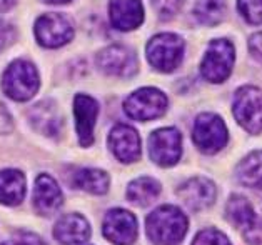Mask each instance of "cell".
Listing matches in <instances>:
<instances>
[{
  "label": "cell",
  "mask_w": 262,
  "mask_h": 245,
  "mask_svg": "<svg viewBox=\"0 0 262 245\" xmlns=\"http://www.w3.org/2000/svg\"><path fill=\"white\" fill-rule=\"evenodd\" d=\"M192 139L204 153H217L227 145L229 132L219 115L201 114L194 122Z\"/></svg>",
  "instance_id": "cell-6"
},
{
  "label": "cell",
  "mask_w": 262,
  "mask_h": 245,
  "mask_svg": "<svg viewBox=\"0 0 262 245\" xmlns=\"http://www.w3.org/2000/svg\"><path fill=\"white\" fill-rule=\"evenodd\" d=\"M108 147L122 164L136 162L140 157V139L136 128L127 124H117L108 135Z\"/></svg>",
  "instance_id": "cell-14"
},
{
  "label": "cell",
  "mask_w": 262,
  "mask_h": 245,
  "mask_svg": "<svg viewBox=\"0 0 262 245\" xmlns=\"http://www.w3.org/2000/svg\"><path fill=\"white\" fill-rule=\"evenodd\" d=\"M182 0H154V5L162 18H170L181 7Z\"/></svg>",
  "instance_id": "cell-27"
},
{
  "label": "cell",
  "mask_w": 262,
  "mask_h": 245,
  "mask_svg": "<svg viewBox=\"0 0 262 245\" xmlns=\"http://www.w3.org/2000/svg\"><path fill=\"white\" fill-rule=\"evenodd\" d=\"M12 130V117L5 105L0 102V133H7Z\"/></svg>",
  "instance_id": "cell-30"
},
{
  "label": "cell",
  "mask_w": 262,
  "mask_h": 245,
  "mask_svg": "<svg viewBox=\"0 0 262 245\" xmlns=\"http://www.w3.org/2000/svg\"><path fill=\"white\" fill-rule=\"evenodd\" d=\"M15 38V30L10 24L0 20V50H4L5 47L14 42Z\"/></svg>",
  "instance_id": "cell-28"
},
{
  "label": "cell",
  "mask_w": 262,
  "mask_h": 245,
  "mask_svg": "<svg viewBox=\"0 0 262 245\" xmlns=\"http://www.w3.org/2000/svg\"><path fill=\"white\" fill-rule=\"evenodd\" d=\"M161 193V184L152 177H139L127 187V198L129 202L145 207L156 201Z\"/></svg>",
  "instance_id": "cell-22"
},
{
  "label": "cell",
  "mask_w": 262,
  "mask_h": 245,
  "mask_svg": "<svg viewBox=\"0 0 262 245\" xmlns=\"http://www.w3.org/2000/svg\"><path fill=\"white\" fill-rule=\"evenodd\" d=\"M25 197V177L20 170H0V204L18 205Z\"/></svg>",
  "instance_id": "cell-20"
},
{
  "label": "cell",
  "mask_w": 262,
  "mask_h": 245,
  "mask_svg": "<svg viewBox=\"0 0 262 245\" xmlns=\"http://www.w3.org/2000/svg\"><path fill=\"white\" fill-rule=\"evenodd\" d=\"M2 88L10 99L25 102L32 99L39 88V74L37 69L27 60L12 62L2 77Z\"/></svg>",
  "instance_id": "cell-2"
},
{
  "label": "cell",
  "mask_w": 262,
  "mask_h": 245,
  "mask_svg": "<svg viewBox=\"0 0 262 245\" xmlns=\"http://www.w3.org/2000/svg\"><path fill=\"white\" fill-rule=\"evenodd\" d=\"M72 182L77 189L94 195H102L108 190V175L99 169H79L74 173Z\"/></svg>",
  "instance_id": "cell-23"
},
{
  "label": "cell",
  "mask_w": 262,
  "mask_h": 245,
  "mask_svg": "<svg viewBox=\"0 0 262 245\" xmlns=\"http://www.w3.org/2000/svg\"><path fill=\"white\" fill-rule=\"evenodd\" d=\"M192 245H231L227 235L217 229H204L195 235Z\"/></svg>",
  "instance_id": "cell-26"
},
{
  "label": "cell",
  "mask_w": 262,
  "mask_h": 245,
  "mask_svg": "<svg viewBox=\"0 0 262 245\" xmlns=\"http://www.w3.org/2000/svg\"><path fill=\"white\" fill-rule=\"evenodd\" d=\"M235 177L247 189H262V150H254L241 160Z\"/></svg>",
  "instance_id": "cell-21"
},
{
  "label": "cell",
  "mask_w": 262,
  "mask_h": 245,
  "mask_svg": "<svg viewBox=\"0 0 262 245\" xmlns=\"http://www.w3.org/2000/svg\"><path fill=\"white\" fill-rule=\"evenodd\" d=\"M55 240L62 245H79L91 237V225L80 214H67L54 227Z\"/></svg>",
  "instance_id": "cell-17"
},
{
  "label": "cell",
  "mask_w": 262,
  "mask_h": 245,
  "mask_svg": "<svg viewBox=\"0 0 262 245\" xmlns=\"http://www.w3.org/2000/svg\"><path fill=\"white\" fill-rule=\"evenodd\" d=\"M99 67L108 75L130 77L137 70V57L124 45H111L97 57Z\"/></svg>",
  "instance_id": "cell-13"
},
{
  "label": "cell",
  "mask_w": 262,
  "mask_h": 245,
  "mask_svg": "<svg viewBox=\"0 0 262 245\" xmlns=\"http://www.w3.org/2000/svg\"><path fill=\"white\" fill-rule=\"evenodd\" d=\"M43 2H47V4H67V2H70V0H43Z\"/></svg>",
  "instance_id": "cell-33"
},
{
  "label": "cell",
  "mask_w": 262,
  "mask_h": 245,
  "mask_svg": "<svg viewBox=\"0 0 262 245\" xmlns=\"http://www.w3.org/2000/svg\"><path fill=\"white\" fill-rule=\"evenodd\" d=\"M147 59L161 72H172L184 59V40L176 34L152 37L147 43Z\"/></svg>",
  "instance_id": "cell-3"
},
{
  "label": "cell",
  "mask_w": 262,
  "mask_h": 245,
  "mask_svg": "<svg viewBox=\"0 0 262 245\" xmlns=\"http://www.w3.org/2000/svg\"><path fill=\"white\" fill-rule=\"evenodd\" d=\"M237 7L249 24H262V0H237Z\"/></svg>",
  "instance_id": "cell-25"
},
{
  "label": "cell",
  "mask_w": 262,
  "mask_h": 245,
  "mask_svg": "<svg viewBox=\"0 0 262 245\" xmlns=\"http://www.w3.org/2000/svg\"><path fill=\"white\" fill-rule=\"evenodd\" d=\"M124 110L134 120H154L164 115V112L167 110V97L157 88H140L125 99Z\"/></svg>",
  "instance_id": "cell-7"
},
{
  "label": "cell",
  "mask_w": 262,
  "mask_h": 245,
  "mask_svg": "<svg viewBox=\"0 0 262 245\" xmlns=\"http://www.w3.org/2000/svg\"><path fill=\"white\" fill-rule=\"evenodd\" d=\"M226 212L227 218L242 232V235L246 237L249 243L259 245L262 242V229L259 218L255 215L251 202L246 197L239 195V193L231 195L226 205Z\"/></svg>",
  "instance_id": "cell-8"
},
{
  "label": "cell",
  "mask_w": 262,
  "mask_h": 245,
  "mask_svg": "<svg viewBox=\"0 0 262 245\" xmlns=\"http://www.w3.org/2000/svg\"><path fill=\"white\" fill-rule=\"evenodd\" d=\"M108 15L114 27L127 32L144 22V5L140 0H111Z\"/></svg>",
  "instance_id": "cell-18"
},
{
  "label": "cell",
  "mask_w": 262,
  "mask_h": 245,
  "mask_svg": "<svg viewBox=\"0 0 262 245\" xmlns=\"http://www.w3.org/2000/svg\"><path fill=\"white\" fill-rule=\"evenodd\" d=\"M35 35L40 45L49 49H57L72 40L74 29L70 22L60 14H46L37 18Z\"/></svg>",
  "instance_id": "cell-11"
},
{
  "label": "cell",
  "mask_w": 262,
  "mask_h": 245,
  "mask_svg": "<svg viewBox=\"0 0 262 245\" xmlns=\"http://www.w3.org/2000/svg\"><path fill=\"white\" fill-rule=\"evenodd\" d=\"M234 117L249 133L262 132V90L252 85L239 88L234 95Z\"/></svg>",
  "instance_id": "cell-5"
},
{
  "label": "cell",
  "mask_w": 262,
  "mask_h": 245,
  "mask_svg": "<svg viewBox=\"0 0 262 245\" xmlns=\"http://www.w3.org/2000/svg\"><path fill=\"white\" fill-rule=\"evenodd\" d=\"M102 234L116 245H132L137 238V218L129 210L111 209L104 217Z\"/></svg>",
  "instance_id": "cell-10"
},
{
  "label": "cell",
  "mask_w": 262,
  "mask_h": 245,
  "mask_svg": "<svg viewBox=\"0 0 262 245\" xmlns=\"http://www.w3.org/2000/svg\"><path fill=\"white\" fill-rule=\"evenodd\" d=\"M29 120L32 127L43 135L57 137L60 133L62 119L59 112H57V107L49 100H43L40 104L32 107L29 112Z\"/></svg>",
  "instance_id": "cell-19"
},
{
  "label": "cell",
  "mask_w": 262,
  "mask_h": 245,
  "mask_svg": "<svg viewBox=\"0 0 262 245\" xmlns=\"http://www.w3.org/2000/svg\"><path fill=\"white\" fill-rule=\"evenodd\" d=\"M0 245H30L27 240H7V242H2Z\"/></svg>",
  "instance_id": "cell-32"
},
{
  "label": "cell",
  "mask_w": 262,
  "mask_h": 245,
  "mask_svg": "<svg viewBox=\"0 0 262 245\" xmlns=\"http://www.w3.org/2000/svg\"><path fill=\"white\" fill-rule=\"evenodd\" d=\"M177 197L187 209L199 212L206 210L215 202L217 189L209 179L194 177L189 179L177 189Z\"/></svg>",
  "instance_id": "cell-12"
},
{
  "label": "cell",
  "mask_w": 262,
  "mask_h": 245,
  "mask_svg": "<svg viewBox=\"0 0 262 245\" xmlns=\"http://www.w3.org/2000/svg\"><path fill=\"white\" fill-rule=\"evenodd\" d=\"M149 155L157 165L172 167L182 155V135L174 127L159 128L149 137Z\"/></svg>",
  "instance_id": "cell-9"
},
{
  "label": "cell",
  "mask_w": 262,
  "mask_h": 245,
  "mask_svg": "<svg viewBox=\"0 0 262 245\" xmlns=\"http://www.w3.org/2000/svg\"><path fill=\"white\" fill-rule=\"evenodd\" d=\"M62 202H63V195L59 184L55 182V179L47 175V173H40L35 179V189H34L35 210L40 215H52L60 209Z\"/></svg>",
  "instance_id": "cell-16"
},
{
  "label": "cell",
  "mask_w": 262,
  "mask_h": 245,
  "mask_svg": "<svg viewBox=\"0 0 262 245\" xmlns=\"http://www.w3.org/2000/svg\"><path fill=\"white\" fill-rule=\"evenodd\" d=\"M187 229V217L176 205H161L145 220L147 237L156 245H179Z\"/></svg>",
  "instance_id": "cell-1"
},
{
  "label": "cell",
  "mask_w": 262,
  "mask_h": 245,
  "mask_svg": "<svg viewBox=\"0 0 262 245\" xmlns=\"http://www.w3.org/2000/svg\"><path fill=\"white\" fill-rule=\"evenodd\" d=\"M249 49H251V52L255 59L262 63V32L251 37V40H249Z\"/></svg>",
  "instance_id": "cell-29"
},
{
  "label": "cell",
  "mask_w": 262,
  "mask_h": 245,
  "mask_svg": "<svg viewBox=\"0 0 262 245\" xmlns=\"http://www.w3.org/2000/svg\"><path fill=\"white\" fill-rule=\"evenodd\" d=\"M99 105L92 97L85 94H77L74 99V115L75 128L79 133V142L82 147H91L94 144V127L97 122Z\"/></svg>",
  "instance_id": "cell-15"
},
{
  "label": "cell",
  "mask_w": 262,
  "mask_h": 245,
  "mask_svg": "<svg viewBox=\"0 0 262 245\" xmlns=\"http://www.w3.org/2000/svg\"><path fill=\"white\" fill-rule=\"evenodd\" d=\"M226 0H197L194 14L204 25L219 24L226 15Z\"/></svg>",
  "instance_id": "cell-24"
},
{
  "label": "cell",
  "mask_w": 262,
  "mask_h": 245,
  "mask_svg": "<svg viewBox=\"0 0 262 245\" xmlns=\"http://www.w3.org/2000/svg\"><path fill=\"white\" fill-rule=\"evenodd\" d=\"M235 52L234 45L226 38H217L209 43V49L202 59V77L212 83H222L232 72Z\"/></svg>",
  "instance_id": "cell-4"
},
{
  "label": "cell",
  "mask_w": 262,
  "mask_h": 245,
  "mask_svg": "<svg viewBox=\"0 0 262 245\" xmlns=\"http://www.w3.org/2000/svg\"><path fill=\"white\" fill-rule=\"evenodd\" d=\"M17 0H0V12H7L15 5Z\"/></svg>",
  "instance_id": "cell-31"
}]
</instances>
